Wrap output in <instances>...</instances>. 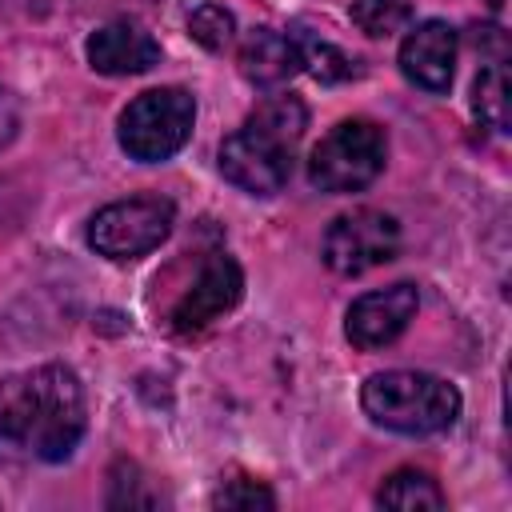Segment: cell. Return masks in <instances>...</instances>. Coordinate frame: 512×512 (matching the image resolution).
I'll use <instances>...</instances> for the list:
<instances>
[{
  "label": "cell",
  "mask_w": 512,
  "mask_h": 512,
  "mask_svg": "<svg viewBox=\"0 0 512 512\" xmlns=\"http://www.w3.org/2000/svg\"><path fill=\"white\" fill-rule=\"evenodd\" d=\"M16 128H20V108H16L12 92H8V88H0V148H8V144H12Z\"/></svg>",
  "instance_id": "20"
},
{
  "label": "cell",
  "mask_w": 512,
  "mask_h": 512,
  "mask_svg": "<svg viewBox=\"0 0 512 512\" xmlns=\"http://www.w3.org/2000/svg\"><path fill=\"white\" fill-rule=\"evenodd\" d=\"M456 52H460L456 28L444 24V20H424V24H416V28L404 36V44H400V72H404L416 88L448 92L452 72H456Z\"/></svg>",
  "instance_id": "10"
},
{
  "label": "cell",
  "mask_w": 512,
  "mask_h": 512,
  "mask_svg": "<svg viewBox=\"0 0 512 512\" xmlns=\"http://www.w3.org/2000/svg\"><path fill=\"white\" fill-rule=\"evenodd\" d=\"M400 252V224L380 208H352L324 232L320 256L336 276H360Z\"/></svg>",
  "instance_id": "6"
},
{
  "label": "cell",
  "mask_w": 512,
  "mask_h": 512,
  "mask_svg": "<svg viewBox=\"0 0 512 512\" xmlns=\"http://www.w3.org/2000/svg\"><path fill=\"white\" fill-rule=\"evenodd\" d=\"M300 52H304V64L320 76V80H348L356 72V60L332 44H316V40H300Z\"/></svg>",
  "instance_id": "18"
},
{
  "label": "cell",
  "mask_w": 512,
  "mask_h": 512,
  "mask_svg": "<svg viewBox=\"0 0 512 512\" xmlns=\"http://www.w3.org/2000/svg\"><path fill=\"white\" fill-rule=\"evenodd\" d=\"M240 292H244V272H240V264H236L232 256H224V252H212V256L200 264V272H196V280L188 284V292H184V296L176 300V308H172L176 332H200V328H208V324L220 320L228 308H236Z\"/></svg>",
  "instance_id": "8"
},
{
  "label": "cell",
  "mask_w": 512,
  "mask_h": 512,
  "mask_svg": "<svg viewBox=\"0 0 512 512\" xmlns=\"http://www.w3.org/2000/svg\"><path fill=\"white\" fill-rule=\"evenodd\" d=\"M384 132L372 120H340L308 156V180L320 192L344 196L368 188L384 172Z\"/></svg>",
  "instance_id": "4"
},
{
  "label": "cell",
  "mask_w": 512,
  "mask_h": 512,
  "mask_svg": "<svg viewBox=\"0 0 512 512\" xmlns=\"http://www.w3.org/2000/svg\"><path fill=\"white\" fill-rule=\"evenodd\" d=\"M300 68H304V52H300V40L288 32L256 28L240 44V72L256 88H276V84L292 80Z\"/></svg>",
  "instance_id": "12"
},
{
  "label": "cell",
  "mask_w": 512,
  "mask_h": 512,
  "mask_svg": "<svg viewBox=\"0 0 512 512\" xmlns=\"http://www.w3.org/2000/svg\"><path fill=\"white\" fill-rule=\"evenodd\" d=\"M172 204L160 196H132L100 208L88 220V244L108 260H140L172 232Z\"/></svg>",
  "instance_id": "5"
},
{
  "label": "cell",
  "mask_w": 512,
  "mask_h": 512,
  "mask_svg": "<svg viewBox=\"0 0 512 512\" xmlns=\"http://www.w3.org/2000/svg\"><path fill=\"white\" fill-rule=\"evenodd\" d=\"M352 24L364 36H392L412 20V4L408 0H352Z\"/></svg>",
  "instance_id": "16"
},
{
  "label": "cell",
  "mask_w": 512,
  "mask_h": 512,
  "mask_svg": "<svg viewBox=\"0 0 512 512\" xmlns=\"http://www.w3.org/2000/svg\"><path fill=\"white\" fill-rule=\"evenodd\" d=\"M376 504H380V508H400V512H424V508L436 512V508L448 504V496L440 492V484H436L428 472H420V468H400V472H392V476L380 484Z\"/></svg>",
  "instance_id": "13"
},
{
  "label": "cell",
  "mask_w": 512,
  "mask_h": 512,
  "mask_svg": "<svg viewBox=\"0 0 512 512\" xmlns=\"http://www.w3.org/2000/svg\"><path fill=\"white\" fill-rule=\"evenodd\" d=\"M88 424L84 388L64 364H36L0 380V452L64 460Z\"/></svg>",
  "instance_id": "1"
},
{
  "label": "cell",
  "mask_w": 512,
  "mask_h": 512,
  "mask_svg": "<svg viewBox=\"0 0 512 512\" xmlns=\"http://www.w3.org/2000/svg\"><path fill=\"white\" fill-rule=\"evenodd\" d=\"M220 172L228 184L252 196H272L292 176V144L244 124L240 132L224 136L220 144Z\"/></svg>",
  "instance_id": "7"
},
{
  "label": "cell",
  "mask_w": 512,
  "mask_h": 512,
  "mask_svg": "<svg viewBox=\"0 0 512 512\" xmlns=\"http://www.w3.org/2000/svg\"><path fill=\"white\" fill-rule=\"evenodd\" d=\"M88 64L104 76H136L160 64L156 36L136 20H108L88 36Z\"/></svg>",
  "instance_id": "11"
},
{
  "label": "cell",
  "mask_w": 512,
  "mask_h": 512,
  "mask_svg": "<svg viewBox=\"0 0 512 512\" xmlns=\"http://www.w3.org/2000/svg\"><path fill=\"white\" fill-rule=\"evenodd\" d=\"M420 296L412 284H392V288H376L364 292L360 300H352L348 316H344V336L352 340V348L360 352H376L384 344H392L416 316Z\"/></svg>",
  "instance_id": "9"
},
{
  "label": "cell",
  "mask_w": 512,
  "mask_h": 512,
  "mask_svg": "<svg viewBox=\"0 0 512 512\" xmlns=\"http://www.w3.org/2000/svg\"><path fill=\"white\" fill-rule=\"evenodd\" d=\"M360 404L380 428L404 432V436L444 432L460 416L456 384H448L444 376H432V372H412V368H392V372L368 376L360 388Z\"/></svg>",
  "instance_id": "2"
},
{
  "label": "cell",
  "mask_w": 512,
  "mask_h": 512,
  "mask_svg": "<svg viewBox=\"0 0 512 512\" xmlns=\"http://www.w3.org/2000/svg\"><path fill=\"white\" fill-rule=\"evenodd\" d=\"M216 508H240V512H256V508H272L276 496L260 484V480H224L212 496Z\"/></svg>",
  "instance_id": "19"
},
{
  "label": "cell",
  "mask_w": 512,
  "mask_h": 512,
  "mask_svg": "<svg viewBox=\"0 0 512 512\" xmlns=\"http://www.w3.org/2000/svg\"><path fill=\"white\" fill-rule=\"evenodd\" d=\"M472 108H476V116L488 128L508 132V120H512V84H508L504 60H492L488 68H480V76L472 84Z\"/></svg>",
  "instance_id": "14"
},
{
  "label": "cell",
  "mask_w": 512,
  "mask_h": 512,
  "mask_svg": "<svg viewBox=\"0 0 512 512\" xmlns=\"http://www.w3.org/2000/svg\"><path fill=\"white\" fill-rule=\"evenodd\" d=\"M244 124H252V128H260V132H268V136H276V140H284V144L296 148L300 136H304V128H308V108L296 96H272Z\"/></svg>",
  "instance_id": "15"
},
{
  "label": "cell",
  "mask_w": 512,
  "mask_h": 512,
  "mask_svg": "<svg viewBox=\"0 0 512 512\" xmlns=\"http://www.w3.org/2000/svg\"><path fill=\"white\" fill-rule=\"evenodd\" d=\"M196 124V100L184 88H152L140 92L120 112V148L140 164H160L176 156Z\"/></svg>",
  "instance_id": "3"
},
{
  "label": "cell",
  "mask_w": 512,
  "mask_h": 512,
  "mask_svg": "<svg viewBox=\"0 0 512 512\" xmlns=\"http://www.w3.org/2000/svg\"><path fill=\"white\" fill-rule=\"evenodd\" d=\"M188 32L200 48L208 52H224L236 36V16L224 8V4H200L192 16H188Z\"/></svg>",
  "instance_id": "17"
}]
</instances>
